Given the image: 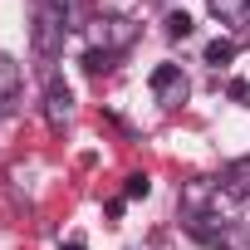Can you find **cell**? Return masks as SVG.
I'll list each match as a JSON object with an SVG mask.
<instances>
[{
    "mask_svg": "<svg viewBox=\"0 0 250 250\" xmlns=\"http://www.w3.org/2000/svg\"><path fill=\"white\" fill-rule=\"evenodd\" d=\"M64 15L49 5V0H35V15H30V44H35V54L44 59V64H54L59 59V49H64Z\"/></svg>",
    "mask_w": 250,
    "mask_h": 250,
    "instance_id": "1",
    "label": "cell"
},
{
    "mask_svg": "<svg viewBox=\"0 0 250 250\" xmlns=\"http://www.w3.org/2000/svg\"><path fill=\"white\" fill-rule=\"evenodd\" d=\"M138 35H143V25H138L133 15H98V20L88 25V49L128 54V49L138 44Z\"/></svg>",
    "mask_w": 250,
    "mask_h": 250,
    "instance_id": "2",
    "label": "cell"
},
{
    "mask_svg": "<svg viewBox=\"0 0 250 250\" xmlns=\"http://www.w3.org/2000/svg\"><path fill=\"white\" fill-rule=\"evenodd\" d=\"M147 88H152V98L162 103V108H177V103H187V74H182V64H157L152 74H147Z\"/></svg>",
    "mask_w": 250,
    "mask_h": 250,
    "instance_id": "3",
    "label": "cell"
},
{
    "mask_svg": "<svg viewBox=\"0 0 250 250\" xmlns=\"http://www.w3.org/2000/svg\"><path fill=\"white\" fill-rule=\"evenodd\" d=\"M44 118H49V128H64V123L74 118V93L59 74L44 79Z\"/></svg>",
    "mask_w": 250,
    "mask_h": 250,
    "instance_id": "4",
    "label": "cell"
},
{
    "mask_svg": "<svg viewBox=\"0 0 250 250\" xmlns=\"http://www.w3.org/2000/svg\"><path fill=\"white\" fill-rule=\"evenodd\" d=\"M216 187H221L230 201H245V196H250V157H235V162L221 172V182H216Z\"/></svg>",
    "mask_w": 250,
    "mask_h": 250,
    "instance_id": "5",
    "label": "cell"
},
{
    "mask_svg": "<svg viewBox=\"0 0 250 250\" xmlns=\"http://www.w3.org/2000/svg\"><path fill=\"white\" fill-rule=\"evenodd\" d=\"M206 5H211V15H216L221 25H245V20H250V5H245V0H206Z\"/></svg>",
    "mask_w": 250,
    "mask_h": 250,
    "instance_id": "6",
    "label": "cell"
},
{
    "mask_svg": "<svg viewBox=\"0 0 250 250\" xmlns=\"http://www.w3.org/2000/svg\"><path fill=\"white\" fill-rule=\"evenodd\" d=\"M15 93H20V64L0 49V103H10Z\"/></svg>",
    "mask_w": 250,
    "mask_h": 250,
    "instance_id": "7",
    "label": "cell"
},
{
    "mask_svg": "<svg viewBox=\"0 0 250 250\" xmlns=\"http://www.w3.org/2000/svg\"><path fill=\"white\" fill-rule=\"evenodd\" d=\"M216 250H250V226H245V221H226Z\"/></svg>",
    "mask_w": 250,
    "mask_h": 250,
    "instance_id": "8",
    "label": "cell"
},
{
    "mask_svg": "<svg viewBox=\"0 0 250 250\" xmlns=\"http://www.w3.org/2000/svg\"><path fill=\"white\" fill-rule=\"evenodd\" d=\"M201 59H206L211 69H221V64H230V59H235V40H226V35H221V40H211V44L201 49Z\"/></svg>",
    "mask_w": 250,
    "mask_h": 250,
    "instance_id": "9",
    "label": "cell"
},
{
    "mask_svg": "<svg viewBox=\"0 0 250 250\" xmlns=\"http://www.w3.org/2000/svg\"><path fill=\"white\" fill-rule=\"evenodd\" d=\"M143 196H152V177L147 172H128L123 177V201H143Z\"/></svg>",
    "mask_w": 250,
    "mask_h": 250,
    "instance_id": "10",
    "label": "cell"
},
{
    "mask_svg": "<svg viewBox=\"0 0 250 250\" xmlns=\"http://www.w3.org/2000/svg\"><path fill=\"white\" fill-rule=\"evenodd\" d=\"M162 25H167V40H187V35H191V15H187V10H167Z\"/></svg>",
    "mask_w": 250,
    "mask_h": 250,
    "instance_id": "11",
    "label": "cell"
},
{
    "mask_svg": "<svg viewBox=\"0 0 250 250\" xmlns=\"http://www.w3.org/2000/svg\"><path fill=\"white\" fill-rule=\"evenodd\" d=\"M113 59H118V54H108V49H83V69H88V74H108Z\"/></svg>",
    "mask_w": 250,
    "mask_h": 250,
    "instance_id": "12",
    "label": "cell"
},
{
    "mask_svg": "<svg viewBox=\"0 0 250 250\" xmlns=\"http://www.w3.org/2000/svg\"><path fill=\"white\" fill-rule=\"evenodd\" d=\"M226 93H230L235 103H250V83H245V79H230V88H226Z\"/></svg>",
    "mask_w": 250,
    "mask_h": 250,
    "instance_id": "13",
    "label": "cell"
},
{
    "mask_svg": "<svg viewBox=\"0 0 250 250\" xmlns=\"http://www.w3.org/2000/svg\"><path fill=\"white\" fill-rule=\"evenodd\" d=\"M59 250H88V245H83V240H79V235H74V240H64V245H59Z\"/></svg>",
    "mask_w": 250,
    "mask_h": 250,
    "instance_id": "14",
    "label": "cell"
},
{
    "mask_svg": "<svg viewBox=\"0 0 250 250\" xmlns=\"http://www.w3.org/2000/svg\"><path fill=\"white\" fill-rule=\"evenodd\" d=\"M157 5H172V0H157Z\"/></svg>",
    "mask_w": 250,
    "mask_h": 250,
    "instance_id": "15",
    "label": "cell"
},
{
    "mask_svg": "<svg viewBox=\"0 0 250 250\" xmlns=\"http://www.w3.org/2000/svg\"><path fill=\"white\" fill-rule=\"evenodd\" d=\"M245 5H250V0H245Z\"/></svg>",
    "mask_w": 250,
    "mask_h": 250,
    "instance_id": "16",
    "label": "cell"
}]
</instances>
